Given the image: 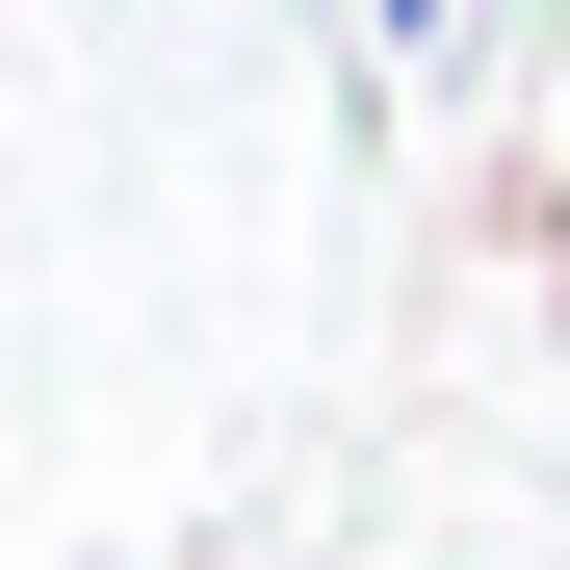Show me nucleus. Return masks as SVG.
<instances>
[{"label":"nucleus","instance_id":"nucleus-1","mask_svg":"<svg viewBox=\"0 0 570 570\" xmlns=\"http://www.w3.org/2000/svg\"><path fill=\"white\" fill-rule=\"evenodd\" d=\"M390 27H441V0H390Z\"/></svg>","mask_w":570,"mask_h":570}]
</instances>
